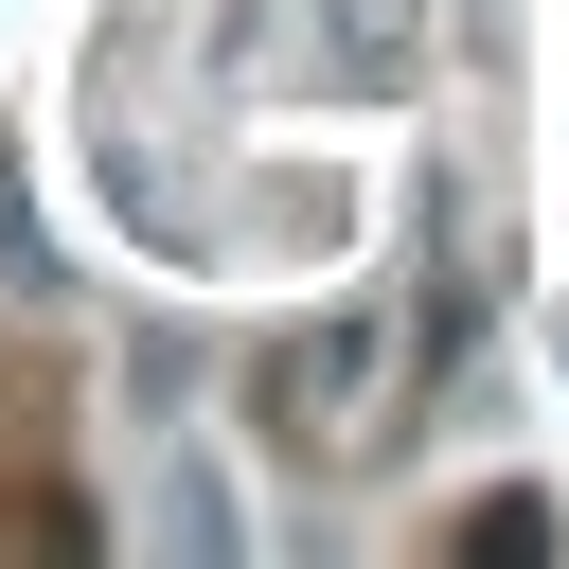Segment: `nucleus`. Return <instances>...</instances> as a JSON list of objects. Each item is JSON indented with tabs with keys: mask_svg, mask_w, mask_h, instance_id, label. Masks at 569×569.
<instances>
[{
	"mask_svg": "<svg viewBox=\"0 0 569 569\" xmlns=\"http://www.w3.org/2000/svg\"><path fill=\"white\" fill-rule=\"evenodd\" d=\"M462 551H498V569H516V551H551V498H480V516H462Z\"/></svg>",
	"mask_w": 569,
	"mask_h": 569,
	"instance_id": "nucleus-2",
	"label": "nucleus"
},
{
	"mask_svg": "<svg viewBox=\"0 0 569 569\" xmlns=\"http://www.w3.org/2000/svg\"><path fill=\"white\" fill-rule=\"evenodd\" d=\"M267 391H284V409H302L320 445H373V391H391V338H373V320H320V338H302V356L267 373Z\"/></svg>",
	"mask_w": 569,
	"mask_h": 569,
	"instance_id": "nucleus-1",
	"label": "nucleus"
}]
</instances>
